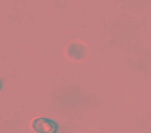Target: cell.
I'll return each mask as SVG.
<instances>
[{"instance_id": "obj_2", "label": "cell", "mask_w": 151, "mask_h": 133, "mask_svg": "<svg viewBox=\"0 0 151 133\" xmlns=\"http://www.w3.org/2000/svg\"><path fill=\"white\" fill-rule=\"evenodd\" d=\"M2 81H1V80H0V90H1V87H2Z\"/></svg>"}, {"instance_id": "obj_1", "label": "cell", "mask_w": 151, "mask_h": 133, "mask_svg": "<svg viewBox=\"0 0 151 133\" xmlns=\"http://www.w3.org/2000/svg\"><path fill=\"white\" fill-rule=\"evenodd\" d=\"M32 127L37 133H56L58 130L57 123L45 118H37L34 120Z\"/></svg>"}]
</instances>
